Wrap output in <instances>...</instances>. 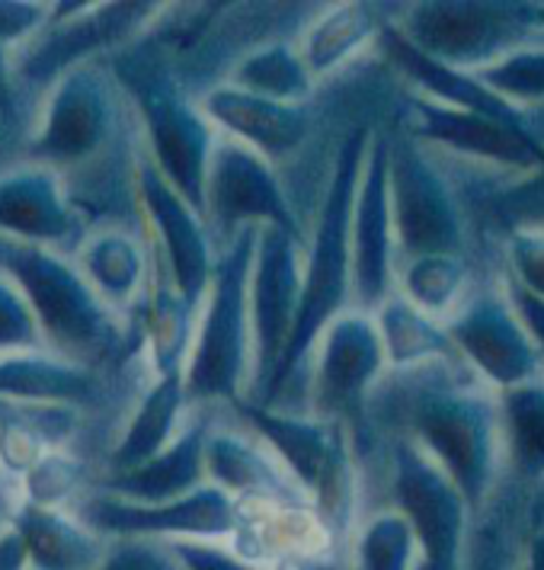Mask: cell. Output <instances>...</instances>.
Wrapping results in <instances>:
<instances>
[{"instance_id":"24","label":"cell","mask_w":544,"mask_h":570,"mask_svg":"<svg viewBox=\"0 0 544 570\" xmlns=\"http://www.w3.org/2000/svg\"><path fill=\"white\" fill-rule=\"evenodd\" d=\"M359 570H407V529L397 517L372 519L356 544Z\"/></svg>"},{"instance_id":"5","label":"cell","mask_w":544,"mask_h":570,"mask_svg":"<svg viewBox=\"0 0 544 570\" xmlns=\"http://www.w3.org/2000/svg\"><path fill=\"white\" fill-rule=\"evenodd\" d=\"M167 3L122 0V3H52V17L39 36L10 52L13 78L32 104L71 68L109 58L164 17Z\"/></svg>"},{"instance_id":"22","label":"cell","mask_w":544,"mask_h":570,"mask_svg":"<svg viewBox=\"0 0 544 570\" xmlns=\"http://www.w3.org/2000/svg\"><path fill=\"white\" fill-rule=\"evenodd\" d=\"M100 468L83 452L75 449H49L20 481V503L46 507V510H68L80 493L90 491Z\"/></svg>"},{"instance_id":"12","label":"cell","mask_w":544,"mask_h":570,"mask_svg":"<svg viewBox=\"0 0 544 570\" xmlns=\"http://www.w3.org/2000/svg\"><path fill=\"white\" fill-rule=\"evenodd\" d=\"M382 365V337L368 317L337 314L314 343L305 365V407L301 414L343 423L363 397Z\"/></svg>"},{"instance_id":"8","label":"cell","mask_w":544,"mask_h":570,"mask_svg":"<svg viewBox=\"0 0 544 570\" xmlns=\"http://www.w3.org/2000/svg\"><path fill=\"white\" fill-rule=\"evenodd\" d=\"M68 510L106 542H231L237 529V500L215 484L170 503H129L109 493L87 491Z\"/></svg>"},{"instance_id":"27","label":"cell","mask_w":544,"mask_h":570,"mask_svg":"<svg viewBox=\"0 0 544 570\" xmlns=\"http://www.w3.org/2000/svg\"><path fill=\"white\" fill-rule=\"evenodd\" d=\"M182 570H266L234 554L228 542H167Z\"/></svg>"},{"instance_id":"1","label":"cell","mask_w":544,"mask_h":570,"mask_svg":"<svg viewBox=\"0 0 544 570\" xmlns=\"http://www.w3.org/2000/svg\"><path fill=\"white\" fill-rule=\"evenodd\" d=\"M0 273L23 292L49 353L106 375L148 368L141 327L109 312L71 257L0 237Z\"/></svg>"},{"instance_id":"17","label":"cell","mask_w":544,"mask_h":570,"mask_svg":"<svg viewBox=\"0 0 544 570\" xmlns=\"http://www.w3.org/2000/svg\"><path fill=\"white\" fill-rule=\"evenodd\" d=\"M218 407H189V416L164 452L119 474H97L90 491L129 503H170L206 488V436Z\"/></svg>"},{"instance_id":"31","label":"cell","mask_w":544,"mask_h":570,"mask_svg":"<svg viewBox=\"0 0 544 570\" xmlns=\"http://www.w3.org/2000/svg\"><path fill=\"white\" fill-rule=\"evenodd\" d=\"M0 145H3V131H0Z\"/></svg>"},{"instance_id":"18","label":"cell","mask_w":544,"mask_h":570,"mask_svg":"<svg viewBox=\"0 0 544 570\" xmlns=\"http://www.w3.org/2000/svg\"><path fill=\"white\" fill-rule=\"evenodd\" d=\"M186 416H189V404H186V391H182V375L155 379L138 394V401L131 404V411L122 420L112 449L106 452L100 474H119V471H129V468L155 459L157 452H164L177 440Z\"/></svg>"},{"instance_id":"23","label":"cell","mask_w":544,"mask_h":570,"mask_svg":"<svg viewBox=\"0 0 544 570\" xmlns=\"http://www.w3.org/2000/svg\"><path fill=\"white\" fill-rule=\"evenodd\" d=\"M46 340L23 292L0 273V356L42 353Z\"/></svg>"},{"instance_id":"25","label":"cell","mask_w":544,"mask_h":570,"mask_svg":"<svg viewBox=\"0 0 544 570\" xmlns=\"http://www.w3.org/2000/svg\"><path fill=\"white\" fill-rule=\"evenodd\" d=\"M93 570H182L180 561L167 542H148V539H119L106 544L103 561Z\"/></svg>"},{"instance_id":"6","label":"cell","mask_w":544,"mask_h":570,"mask_svg":"<svg viewBox=\"0 0 544 570\" xmlns=\"http://www.w3.org/2000/svg\"><path fill=\"white\" fill-rule=\"evenodd\" d=\"M202 222L215 250L231 244L244 228H283L308 240L279 170L254 148L221 131L215 135L208 155Z\"/></svg>"},{"instance_id":"21","label":"cell","mask_w":544,"mask_h":570,"mask_svg":"<svg viewBox=\"0 0 544 570\" xmlns=\"http://www.w3.org/2000/svg\"><path fill=\"white\" fill-rule=\"evenodd\" d=\"M368 32H372V10L363 3L317 7V13L298 32V55L308 75L320 83L359 52Z\"/></svg>"},{"instance_id":"29","label":"cell","mask_w":544,"mask_h":570,"mask_svg":"<svg viewBox=\"0 0 544 570\" xmlns=\"http://www.w3.org/2000/svg\"><path fill=\"white\" fill-rule=\"evenodd\" d=\"M269 570H346L343 564H337L334 554H324V558H295V561H283L276 568Z\"/></svg>"},{"instance_id":"3","label":"cell","mask_w":544,"mask_h":570,"mask_svg":"<svg viewBox=\"0 0 544 570\" xmlns=\"http://www.w3.org/2000/svg\"><path fill=\"white\" fill-rule=\"evenodd\" d=\"M138 138L129 97L100 58L71 68L39 97L27 135L10 148V157L49 167L68 180Z\"/></svg>"},{"instance_id":"30","label":"cell","mask_w":544,"mask_h":570,"mask_svg":"<svg viewBox=\"0 0 544 570\" xmlns=\"http://www.w3.org/2000/svg\"><path fill=\"white\" fill-rule=\"evenodd\" d=\"M13 507H17V497H13V491L7 488V481H3V474H0V519H3V522H10Z\"/></svg>"},{"instance_id":"28","label":"cell","mask_w":544,"mask_h":570,"mask_svg":"<svg viewBox=\"0 0 544 570\" xmlns=\"http://www.w3.org/2000/svg\"><path fill=\"white\" fill-rule=\"evenodd\" d=\"M0 570H29L27 548L13 525L0 532Z\"/></svg>"},{"instance_id":"13","label":"cell","mask_w":544,"mask_h":570,"mask_svg":"<svg viewBox=\"0 0 544 570\" xmlns=\"http://www.w3.org/2000/svg\"><path fill=\"white\" fill-rule=\"evenodd\" d=\"M206 481L237 503H276V507H305L314 510L308 493L288 474L279 455L259 440L257 433L218 407L206 436Z\"/></svg>"},{"instance_id":"16","label":"cell","mask_w":544,"mask_h":570,"mask_svg":"<svg viewBox=\"0 0 544 570\" xmlns=\"http://www.w3.org/2000/svg\"><path fill=\"white\" fill-rule=\"evenodd\" d=\"M388 145L375 141L363 157L349 215V285L359 308L378 305L388 288Z\"/></svg>"},{"instance_id":"26","label":"cell","mask_w":544,"mask_h":570,"mask_svg":"<svg viewBox=\"0 0 544 570\" xmlns=\"http://www.w3.org/2000/svg\"><path fill=\"white\" fill-rule=\"evenodd\" d=\"M52 17V3L32 0H0V46L17 52L32 36H39Z\"/></svg>"},{"instance_id":"7","label":"cell","mask_w":544,"mask_h":570,"mask_svg":"<svg viewBox=\"0 0 544 570\" xmlns=\"http://www.w3.org/2000/svg\"><path fill=\"white\" fill-rule=\"evenodd\" d=\"M231 414L240 423H247L259 440L279 455L288 474L298 481V488L308 493L314 513L337 535L339 519L346 513V500H349L343 423L311 414L273 411L254 401H234Z\"/></svg>"},{"instance_id":"2","label":"cell","mask_w":544,"mask_h":570,"mask_svg":"<svg viewBox=\"0 0 544 570\" xmlns=\"http://www.w3.org/2000/svg\"><path fill=\"white\" fill-rule=\"evenodd\" d=\"M106 65L129 97L145 155L151 157L160 177L202 215L208 155L218 131L177 78L170 49L151 27L138 42L109 55Z\"/></svg>"},{"instance_id":"14","label":"cell","mask_w":544,"mask_h":570,"mask_svg":"<svg viewBox=\"0 0 544 570\" xmlns=\"http://www.w3.org/2000/svg\"><path fill=\"white\" fill-rule=\"evenodd\" d=\"M83 234L87 225L55 170L13 157L0 164V237L71 257Z\"/></svg>"},{"instance_id":"10","label":"cell","mask_w":544,"mask_h":570,"mask_svg":"<svg viewBox=\"0 0 544 570\" xmlns=\"http://www.w3.org/2000/svg\"><path fill=\"white\" fill-rule=\"evenodd\" d=\"M135 189H138V206L145 215V228L155 244L157 259L164 263L182 302L199 312L208 279H211V266H215V244H211L202 215L160 177L151 157L145 155V145L138 151Z\"/></svg>"},{"instance_id":"4","label":"cell","mask_w":544,"mask_h":570,"mask_svg":"<svg viewBox=\"0 0 544 570\" xmlns=\"http://www.w3.org/2000/svg\"><path fill=\"white\" fill-rule=\"evenodd\" d=\"M259 228H244L215 250L206 298L196 314L189 356L182 365V391L189 407H231L244 401L254 372V340L247 283Z\"/></svg>"},{"instance_id":"15","label":"cell","mask_w":544,"mask_h":570,"mask_svg":"<svg viewBox=\"0 0 544 570\" xmlns=\"http://www.w3.org/2000/svg\"><path fill=\"white\" fill-rule=\"evenodd\" d=\"M71 259L106 308L131 324V317L145 305L151 266H155V247L148 228L145 225L90 228Z\"/></svg>"},{"instance_id":"20","label":"cell","mask_w":544,"mask_h":570,"mask_svg":"<svg viewBox=\"0 0 544 570\" xmlns=\"http://www.w3.org/2000/svg\"><path fill=\"white\" fill-rule=\"evenodd\" d=\"M225 83L276 104H305L317 90V80L298 55V39H276L247 52L228 71Z\"/></svg>"},{"instance_id":"9","label":"cell","mask_w":544,"mask_h":570,"mask_svg":"<svg viewBox=\"0 0 544 570\" xmlns=\"http://www.w3.org/2000/svg\"><path fill=\"white\" fill-rule=\"evenodd\" d=\"M301 259H305V237H295L283 228H259L254 263H250V283H247L254 372L244 401H257L286 356L298 302H301Z\"/></svg>"},{"instance_id":"19","label":"cell","mask_w":544,"mask_h":570,"mask_svg":"<svg viewBox=\"0 0 544 570\" xmlns=\"http://www.w3.org/2000/svg\"><path fill=\"white\" fill-rule=\"evenodd\" d=\"M7 525H13L23 539L29 570H93L103 561L109 544L71 510L17 503Z\"/></svg>"},{"instance_id":"11","label":"cell","mask_w":544,"mask_h":570,"mask_svg":"<svg viewBox=\"0 0 544 570\" xmlns=\"http://www.w3.org/2000/svg\"><path fill=\"white\" fill-rule=\"evenodd\" d=\"M215 131L231 135L263 155L276 170L283 183L295 177L301 167V155L308 151L317 129V106L314 100L305 104H276L263 100L254 94H244L237 87H211L202 97H196Z\"/></svg>"}]
</instances>
